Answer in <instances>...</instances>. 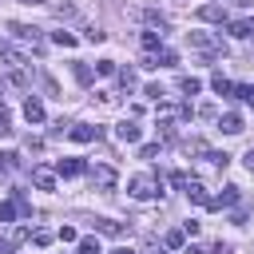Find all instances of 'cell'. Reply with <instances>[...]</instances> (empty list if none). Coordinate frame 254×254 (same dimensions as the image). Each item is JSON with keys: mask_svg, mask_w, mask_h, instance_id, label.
<instances>
[{"mask_svg": "<svg viewBox=\"0 0 254 254\" xmlns=\"http://www.w3.org/2000/svg\"><path fill=\"white\" fill-rule=\"evenodd\" d=\"M187 44H190L194 52H202L206 60H218V56H226V44H222V36H214V32H187Z\"/></svg>", "mask_w": 254, "mask_h": 254, "instance_id": "cell-1", "label": "cell"}, {"mask_svg": "<svg viewBox=\"0 0 254 254\" xmlns=\"http://www.w3.org/2000/svg\"><path fill=\"white\" fill-rule=\"evenodd\" d=\"M127 194H131V198H159V194H163V183H159L155 175H135V179L127 183Z\"/></svg>", "mask_w": 254, "mask_h": 254, "instance_id": "cell-2", "label": "cell"}, {"mask_svg": "<svg viewBox=\"0 0 254 254\" xmlns=\"http://www.w3.org/2000/svg\"><path fill=\"white\" fill-rule=\"evenodd\" d=\"M8 36H12V40H20V44H32L36 52L44 48V36H40V28H32V24H8Z\"/></svg>", "mask_w": 254, "mask_h": 254, "instance_id": "cell-3", "label": "cell"}, {"mask_svg": "<svg viewBox=\"0 0 254 254\" xmlns=\"http://www.w3.org/2000/svg\"><path fill=\"white\" fill-rule=\"evenodd\" d=\"M179 64V56L171 52V48H159V52H151L147 60H143V67H175Z\"/></svg>", "mask_w": 254, "mask_h": 254, "instance_id": "cell-4", "label": "cell"}, {"mask_svg": "<svg viewBox=\"0 0 254 254\" xmlns=\"http://www.w3.org/2000/svg\"><path fill=\"white\" fill-rule=\"evenodd\" d=\"M87 175H91V183H95V187H115V167H107V163L87 167Z\"/></svg>", "mask_w": 254, "mask_h": 254, "instance_id": "cell-5", "label": "cell"}, {"mask_svg": "<svg viewBox=\"0 0 254 254\" xmlns=\"http://www.w3.org/2000/svg\"><path fill=\"white\" fill-rule=\"evenodd\" d=\"M0 60H4L12 71H16V67H28V56H24V52H16L8 40H0Z\"/></svg>", "mask_w": 254, "mask_h": 254, "instance_id": "cell-6", "label": "cell"}, {"mask_svg": "<svg viewBox=\"0 0 254 254\" xmlns=\"http://www.w3.org/2000/svg\"><path fill=\"white\" fill-rule=\"evenodd\" d=\"M67 139H71V143H91V139H99V127L75 123V127H67Z\"/></svg>", "mask_w": 254, "mask_h": 254, "instance_id": "cell-7", "label": "cell"}, {"mask_svg": "<svg viewBox=\"0 0 254 254\" xmlns=\"http://www.w3.org/2000/svg\"><path fill=\"white\" fill-rule=\"evenodd\" d=\"M83 171H87L83 159H60V163H56V175H60V179H75V175H83Z\"/></svg>", "mask_w": 254, "mask_h": 254, "instance_id": "cell-8", "label": "cell"}, {"mask_svg": "<svg viewBox=\"0 0 254 254\" xmlns=\"http://www.w3.org/2000/svg\"><path fill=\"white\" fill-rule=\"evenodd\" d=\"M115 135H119V143H139V135H143V127H139L135 119H123V123L115 127Z\"/></svg>", "mask_w": 254, "mask_h": 254, "instance_id": "cell-9", "label": "cell"}, {"mask_svg": "<svg viewBox=\"0 0 254 254\" xmlns=\"http://www.w3.org/2000/svg\"><path fill=\"white\" fill-rule=\"evenodd\" d=\"M32 183L40 190H56V171L52 167H32Z\"/></svg>", "mask_w": 254, "mask_h": 254, "instance_id": "cell-10", "label": "cell"}, {"mask_svg": "<svg viewBox=\"0 0 254 254\" xmlns=\"http://www.w3.org/2000/svg\"><path fill=\"white\" fill-rule=\"evenodd\" d=\"M234 202H238V187H226L222 194H210L206 210H222V206H234Z\"/></svg>", "mask_w": 254, "mask_h": 254, "instance_id": "cell-11", "label": "cell"}, {"mask_svg": "<svg viewBox=\"0 0 254 254\" xmlns=\"http://www.w3.org/2000/svg\"><path fill=\"white\" fill-rule=\"evenodd\" d=\"M91 226H95V234H107V238H119V234H127V226H123V222H115V218H95Z\"/></svg>", "mask_w": 254, "mask_h": 254, "instance_id": "cell-12", "label": "cell"}, {"mask_svg": "<svg viewBox=\"0 0 254 254\" xmlns=\"http://www.w3.org/2000/svg\"><path fill=\"white\" fill-rule=\"evenodd\" d=\"M183 190H187V198H190V202H198V206H206V202H210V194H206V187H202L198 179H187V187H183Z\"/></svg>", "mask_w": 254, "mask_h": 254, "instance_id": "cell-13", "label": "cell"}, {"mask_svg": "<svg viewBox=\"0 0 254 254\" xmlns=\"http://www.w3.org/2000/svg\"><path fill=\"white\" fill-rule=\"evenodd\" d=\"M198 20H206V24H222V20H226V8H222V4H202V8H198Z\"/></svg>", "mask_w": 254, "mask_h": 254, "instance_id": "cell-14", "label": "cell"}, {"mask_svg": "<svg viewBox=\"0 0 254 254\" xmlns=\"http://www.w3.org/2000/svg\"><path fill=\"white\" fill-rule=\"evenodd\" d=\"M24 119H28V123H44V103H40L36 95L24 99Z\"/></svg>", "mask_w": 254, "mask_h": 254, "instance_id": "cell-15", "label": "cell"}, {"mask_svg": "<svg viewBox=\"0 0 254 254\" xmlns=\"http://www.w3.org/2000/svg\"><path fill=\"white\" fill-rule=\"evenodd\" d=\"M218 127H222L226 135H242V115H234V111H226V115L218 119Z\"/></svg>", "mask_w": 254, "mask_h": 254, "instance_id": "cell-16", "label": "cell"}, {"mask_svg": "<svg viewBox=\"0 0 254 254\" xmlns=\"http://www.w3.org/2000/svg\"><path fill=\"white\" fill-rule=\"evenodd\" d=\"M230 36L234 40H250L254 36V20H230Z\"/></svg>", "mask_w": 254, "mask_h": 254, "instance_id": "cell-17", "label": "cell"}, {"mask_svg": "<svg viewBox=\"0 0 254 254\" xmlns=\"http://www.w3.org/2000/svg\"><path fill=\"white\" fill-rule=\"evenodd\" d=\"M143 20L151 24V32H163V28H167V16H163L159 8H143Z\"/></svg>", "mask_w": 254, "mask_h": 254, "instance_id": "cell-18", "label": "cell"}, {"mask_svg": "<svg viewBox=\"0 0 254 254\" xmlns=\"http://www.w3.org/2000/svg\"><path fill=\"white\" fill-rule=\"evenodd\" d=\"M139 44H143V52H159V48H163V32H151V28H147V32L139 36Z\"/></svg>", "mask_w": 254, "mask_h": 254, "instance_id": "cell-19", "label": "cell"}, {"mask_svg": "<svg viewBox=\"0 0 254 254\" xmlns=\"http://www.w3.org/2000/svg\"><path fill=\"white\" fill-rule=\"evenodd\" d=\"M198 87H202V79H194V75H183L179 79V91L183 95H198Z\"/></svg>", "mask_w": 254, "mask_h": 254, "instance_id": "cell-20", "label": "cell"}, {"mask_svg": "<svg viewBox=\"0 0 254 254\" xmlns=\"http://www.w3.org/2000/svg\"><path fill=\"white\" fill-rule=\"evenodd\" d=\"M183 242H187V234H183V226H179V230H167V234H163V246H171V250H179Z\"/></svg>", "mask_w": 254, "mask_h": 254, "instance_id": "cell-21", "label": "cell"}, {"mask_svg": "<svg viewBox=\"0 0 254 254\" xmlns=\"http://www.w3.org/2000/svg\"><path fill=\"white\" fill-rule=\"evenodd\" d=\"M210 87H214L218 95H234V83H230L226 75H214V79H210Z\"/></svg>", "mask_w": 254, "mask_h": 254, "instance_id": "cell-22", "label": "cell"}, {"mask_svg": "<svg viewBox=\"0 0 254 254\" xmlns=\"http://www.w3.org/2000/svg\"><path fill=\"white\" fill-rule=\"evenodd\" d=\"M75 250H79V254H103V250H99V238H79Z\"/></svg>", "mask_w": 254, "mask_h": 254, "instance_id": "cell-23", "label": "cell"}, {"mask_svg": "<svg viewBox=\"0 0 254 254\" xmlns=\"http://www.w3.org/2000/svg\"><path fill=\"white\" fill-rule=\"evenodd\" d=\"M234 95H238L242 103H250V107H254V83H234Z\"/></svg>", "mask_w": 254, "mask_h": 254, "instance_id": "cell-24", "label": "cell"}, {"mask_svg": "<svg viewBox=\"0 0 254 254\" xmlns=\"http://www.w3.org/2000/svg\"><path fill=\"white\" fill-rule=\"evenodd\" d=\"M71 75H75V79H79V83H83V87H87V83H91V79H95V75H91V67H87V64H75V67H71Z\"/></svg>", "mask_w": 254, "mask_h": 254, "instance_id": "cell-25", "label": "cell"}, {"mask_svg": "<svg viewBox=\"0 0 254 254\" xmlns=\"http://www.w3.org/2000/svg\"><path fill=\"white\" fill-rule=\"evenodd\" d=\"M115 75H119V83H123L127 91L135 87V71H131V67H115Z\"/></svg>", "mask_w": 254, "mask_h": 254, "instance_id": "cell-26", "label": "cell"}, {"mask_svg": "<svg viewBox=\"0 0 254 254\" xmlns=\"http://www.w3.org/2000/svg\"><path fill=\"white\" fill-rule=\"evenodd\" d=\"M52 40H56L60 48H75V36H71V32H52Z\"/></svg>", "mask_w": 254, "mask_h": 254, "instance_id": "cell-27", "label": "cell"}, {"mask_svg": "<svg viewBox=\"0 0 254 254\" xmlns=\"http://www.w3.org/2000/svg\"><path fill=\"white\" fill-rule=\"evenodd\" d=\"M16 210H20L16 202H0V222H12V218H16Z\"/></svg>", "mask_w": 254, "mask_h": 254, "instance_id": "cell-28", "label": "cell"}, {"mask_svg": "<svg viewBox=\"0 0 254 254\" xmlns=\"http://www.w3.org/2000/svg\"><path fill=\"white\" fill-rule=\"evenodd\" d=\"M0 135H12V115H8V107H0Z\"/></svg>", "mask_w": 254, "mask_h": 254, "instance_id": "cell-29", "label": "cell"}, {"mask_svg": "<svg viewBox=\"0 0 254 254\" xmlns=\"http://www.w3.org/2000/svg\"><path fill=\"white\" fill-rule=\"evenodd\" d=\"M56 16H60V20H71V16H75V4H56Z\"/></svg>", "mask_w": 254, "mask_h": 254, "instance_id": "cell-30", "label": "cell"}, {"mask_svg": "<svg viewBox=\"0 0 254 254\" xmlns=\"http://www.w3.org/2000/svg\"><path fill=\"white\" fill-rule=\"evenodd\" d=\"M83 40H91V44H103V40H107V32H99V28H87V32H83Z\"/></svg>", "mask_w": 254, "mask_h": 254, "instance_id": "cell-31", "label": "cell"}, {"mask_svg": "<svg viewBox=\"0 0 254 254\" xmlns=\"http://www.w3.org/2000/svg\"><path fill=\"white\" fill-rule=\"evenodd\" d=\"M95 71H99V75H115V60H99Z\"/></svg>", "mask_w": 254, "mask_h": 254, "instance_id": "cell-32", "label": "cell"}, {"mask_svg": "<svg viewBox=\"0 0 254 254\" xmlns=\"http://www.w3.org/2000/svg\"><path fill=\"white\" fill-rule=\"evenodd\" d=\"M187 155H206V143H202V139H190V143H187Z\"/></svg>", "mask_w": 254, "mask_h": 254, "instance_id": "cell-33", "label": "cell"}, {"mask_svg": "<svg viewBox=\"0 0 254 254\" xmlns=\"http://www.w3.org/2000/svg\"><path fill=\"white\" fill-rule=\"evenodd\" d=\"M60 242H79V234H75V226H60Z\"/></svg>", "mask_w": 254, "mask_h": 254, "instance_id": "cell-34", "label": "cell"}, {"mask_svg": "<svg viewBox=\"0 0 254 254\" xmlns=\"http://www.w3.org/2000/svg\"><path fill=\"white\" fill-rule=\"evenodd\" d=\"M16 167V155L12 151H0V171H12Z\"/></svg>", "mask_w": 254, "mask_h": 254, "instance_id": "cell-35", "label": "cell"}, {"mask_svg": "<svg viewBox=\"0 0 254 254\" xmlns=\"http://www.w3.org/2000/svg\"><path fill=\"white\" fill-rule=\"evenodd\" d=\"M143 95H151V99H159V103H163V95H167V91H163L159 83H147V91H143Z\"/></svg>", "mask_w": 254, "mask_h": 254, "instance_id": "cell-36", "label": "cell"}, {"mask_svg": "<svg viewBox=\"0 0 254 254\" xmlns=\"http://www.w3.org/2000/svg\"><path fill=\"white\" fill-rule=\"evenodd\" d=\"M155 155H159V143H147V147L139 151V159H155Z\"/></svg>", "mask_w": 254, "mask_h": 254, "instance_id": "cell-37", "label": "cell"}, {"mask_svg": "<svg viewBox=\"0 0 254 254\" xmlns=\"http://www.w3.org/2000/svg\"><path fill=\"white\" fill-rule=\"evenodd\" d=\"M32 238H36V246H48V242H52V234H48V230H36Z\"/></svg>", "mask_w": 254, "mask_h": 254, "instance_id": "cell-38", "label": "cell"}, {"mask_svg": "<svg viewBox=\"0 0 254 254\" xmlns=\"http://www.w3.org/2000/svg\"><path fill=\"white\" fill-rule=\"evenodd\" d=\"M242 163H246V171L254 175V151H246V159H242Z\"/></svg>", "mask_w": 254, "mask_h": 254, "instance_id": "cell-39", "label": "cell"}, {"mask_svg": "<svg viewBox=\"0 0 254 254\" xmlns=\"http://www.w3.org/2000/svg\"><path fill=\"white\" fill-rule=\"evenodd\" d=\"M111 254H135V250H127V246H115V250H111Z\"/></svg>", "mask_w": 254, "mask_h": 254, "instance_id": "cell-40", "label": "cell"}, {"mask_svg": "<svg viewBox=\"0 0 254 254\" xmlns=\"http://www.w3.org/2000/svg\"><path fill=\"white\" fill-rule=\"evenodd\" d=\"M230 4H238V8H246V4H254V0H230Z\"/></svg>", "mask_w": 254, "mask_h": 254, "instance_id": "cell-41", "label": "cell"}, {"mask_svg": "<svg viewBox=\"0 0 254 254\" xmlns=\"http://www.w3.org/2000/svg\"><path fill=\"white\" fill-rule=\"evenodd\" d=\"M20 4H44V0H20Z\"/></svg>", "mask_w": 254, "mask_h": 254, "instance_id": "cell-42", "label": "cell"}, {"mask_svg": "<svg viewBox=\"0 0 254 254\" xmlns=\"http://www.w3.org/2000/svg\"><path fill=\"white\" fill-rule=\"evenodd\" d=\"M0 87H4V83H0Z\"/></svg>", "mask_w": 254, "mask_h": 254, "instance_id": "cell-43", "label": "cell"}]
</instances>
